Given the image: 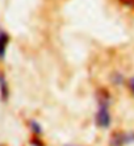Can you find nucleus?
I'll return each mask as SVG.
<instances>
[{
    "mask_svg": "<svg viewBox=\"0 0 134 146\" xmlns=\"http://www.w3.org/2000/svg\"><path fill=\"white\" fill-rule=\"evenodd\" d=\"M97 100V112L95 116V122L101 129H107L111 126L112 115H111V104L112 98L107 88H99L96 91Z\"/></svg>",
    "mask_w": 134,
    "mask_h": 146,
    "instance_id": "f257e3e1",
    "label": "nucleus"
},
{
    "mask_svg": "<svg viewBox=\"0 0 134 146\" xmlns=\"http://www.w3.org/2000/svg\"><path fill=\"white\" fill-rule=\"evenodd\" d=\"M131 142H134V133L118 132L112 137V146H124Z\"/></svg>",
    "mask_w": 134,
    "mask_h": 146,
    "instance_id": "f03ea898",
    "label": "nucleus"
},
{
    "mask_svg": "<svg viewBox=\"0 0 134 146\" xmlns=\"http://www.w3.org/2000/svg\"><path fill=\"white\" fill-rule=\"evenodd\" d=\"M8 44H9V34L3 29H0V61L5 58Z\"/></svg>",
    "mask_w": 134,
    "mask_h": 146,
    "instance_id": "7ed1b4c3",
    "label": "nucleus"
},
{
    "mask_svg": "<svg viewBox=\"0 0 134 146\" xmlns=\"http://www.w3.org/2000/svg\"><path fill=\"white\" fill-rule=\"evenodd\" d=\"M0 96L4 102H7L8 96H9V87H8L7 79H5L4 74H0Z\"/></svg>",
    "mask_w": 134,
    "mask_h": 146,
    "instance_id": "20e7f679",
    "label": "nucleus"
},
{
    "mask_svg": "<svg viewBox=\"0 0 134 146\" xmlns=\"http://www.w3.org/2000/svg\"><path fill=\"white\" fill-rule=\"evenodd\" d=\"M122 5L125 7H129V8H134V0H118Z\"/></svg>",
    "mask_w": 134,
    "mask_h": 146,
    "instance_id": "39448f33",
    "label": "nucleus"
},
{
    "mask_svg": "<svg viewBox=\"0 0 134 146\" xmlns=\"http://www.w3.org/2000/svg\"><path fill=\"white\" fill-rule=\"evenodd\" d=\"M127 87H129V90H130L131 95L134 96V78H130L129 80H127Z\"/></svg>",
    "mask_w": 134,
    "mask_h": 146,
    "instance_id": "423d86ee",
    "label": "nucleus"
}]
</instances>
